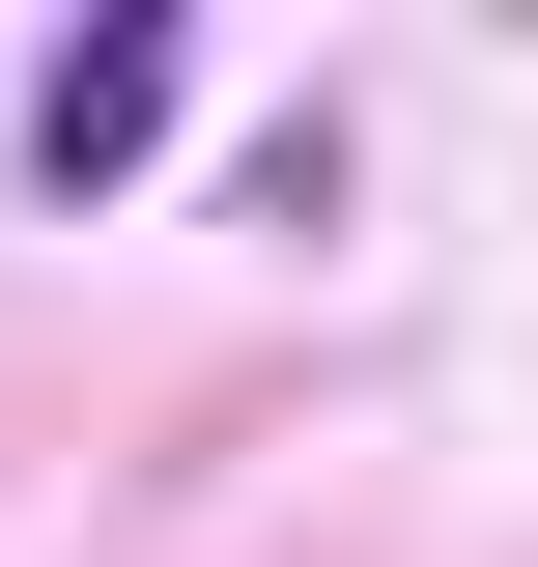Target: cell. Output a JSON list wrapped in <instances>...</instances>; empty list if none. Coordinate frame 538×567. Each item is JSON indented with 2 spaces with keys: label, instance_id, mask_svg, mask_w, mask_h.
Wrapping results in <instances>:
<instances>
[{
  "label": "cell",
  "instance_id": "cell-1",
  "mask_svg": "<svg viewBox=\"0 0 538 567\" xmlns=\"http://www.w3.org/2000/svg\"><path fill=\"white\" fill-rule=\"evenodd\" d=\"M170 85H199V58H170V29H85V58L29 85V171H58V199H114L142 142H170Z\"/></svg>",
  "mask_w": 538,
  "mask_h": 567
}]
</instances>
